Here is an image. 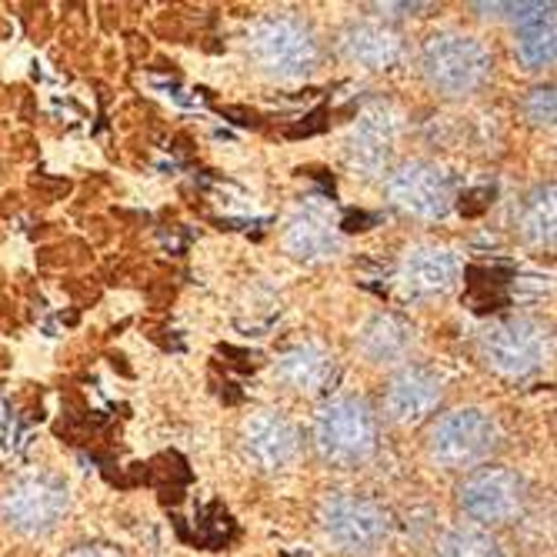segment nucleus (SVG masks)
<instances>
[{
	"label": "nucleus",
	"instance_id": "nucleus-1",
	"mask_svg": "<svg viewBox=\"0 0 557 557\" xmlns=\"http://www.w3.org/2000/svg\"><path fill=\"white\" fill-rule=\"evenodd\" d=\"M247 54L261 74L274 81H300L318 71L321 40L308 21L290 14H268L250 27Z\"/></svg>",
	"mask_w": 557,
	"mask_h": 557
},
{
	"label": "nucleus",
	"instance_id": "nucleus-2",
	"mask_svg": "<svg viewBox=\"0 0 557 557\" xmlns=\"http://www.w3.org/2000/svg\"><path fill=\"white\" fill-rule=\"evenodd\" d=\"M491 50L465 30H437L421 47V74L444 97H468L491 77Z\"/></svg>",
	"mask_w": 557,
	"mask_h": 557
},
{
	"label": "nucleus",
	"instance_id": "nucleus-3",
	"mask_svg": "<svg viewBox=\"0 0 557 557\" xmlns=\"http://www.w3.org/2000/svg\"><path fill=\"white\" fill-rule=\"evenodd\" d=\"M314 447L327 465L354 468L377 447V418L364 397H331L314 414Z\"/></svg>",
	"mask_w": 557,
	"mask_h": 557
},
{
	"label": "nucleus",
	"instance_id": "nucleus-4",
	"mask_svg": "<svg viewBox=\"0 0 557 557\" xmlns=\"http://www.w3.org/2000/svg\"><path fill=\"white\" fill-rule=\"evenodd\" d=\"M497 441L500 428L484 408H458L431 424L428 454L444 471H474L491 458Z\"/></svg>",
	"mask_w": 557,
	"mask_h": 557
},
{
	"label": "nucleus",
	"instance_id": "nucleus-5",
	"mask_svg": "<svg viewBox=\"0 0 557 557\" xmlns=\"http://www.w3.org/2000/svg\"><path fill=\"white\" fill-rule=\"evenodd\" d=\"M71 508V491L58 474L30 471L0 491V518L21 534H50Z\"/></svg>",
	"mask_w": 557,
	"mask_h": 557
},
{
	"label": "nucleus",
	"instance_id": "nucleus-6",
	"mask_svg": "<svg viewBox=\"0 0 557 557\" xmlns=\"http://www.w3.org/2000/svg\"><path fill=\"white\" fill-rule=\"evenodd\" d=\"M318 524L324 541L341 554H371L384 544L391 531L387 511L381 504L354 491L327 494L318 508Z\"/></svg>",
	"mask_w": 557,
	"mask_h": 557
},
{
	"label": "nucleus",
	"instance_id": "nucleus-7",
	"mask_svg": "<svg viewBox=\"0 0 557 557\" xmlns=\"http://www.w3.org/2000/svg\"><path fill=\"white\" fill-rule=\"evenodd\" d=\"M550 350V337L544 324L528 321V318H508L497 321L481 334V358L484 364L500 374V377H531L534 371L544 368Z\"/></svg>",
	"mask_w": 557,
	"mask_h": 557
},
{
	"label": "nucleus",
	"instance_id": "nucleus-8",
	"mask_svg": "<svg viewBox=\"0 0 557 557\" xmlns=\"http://www.w3.org/2000/svg\"><path fill=\"white\" fill-rule=\"evenodd\" d=\"M384 194L400 214L414 221H441L454 208V177L434 161H404L387 171Z\"/></svg>",
	"mask_w": 557,
	"mask_h": 557
},
{
	"label": "nucleus",
	"instance_id": "nucleus-9",
	"mask_svg": "<svg viewBox=\"0 0 557 557\" xmlns=\"http://www.w3.org/2000/svg\"><path fill=\"white\" fill-rule=\"evenodd\" d=\"M458 504L474 528L511 524L528 504V484L508 468H474L458 487Z\"/></svg>",
	"mask_w": 557,
	"mask_h": 557
},
{
	"label": "nucleus",
	"instance_id": "nucleus-10",
	"mask_svg": "<svg viewBox=\"0 0 557 557\" xmlns=\"http://www.w3.org/2000/svg\"><path fill=\"white\" fill-rule=\"evenodd\" d=\"M400 137V114L391 104H374L368 108L358 124L350 127L347 137V161L350 168L364 174V177H377L391 168L394 147Z\"/></svg>",
	"mask_w": 557,
	"mask_h": 557
},
{
	"label": "nucleus",
	"instance_id": "nucleus-11",
	"mask_svg": "<svg viewBox=\"0 0 557 557\" xmlns=\"http://www.w3.org/2000/svg\"><path fill=\"white\" fill-rule=\"evenodd\" d=\"M240 447L258 471H284L300 454V431L287 414L261 408L244 421Z\"/></svg>",
	"mask_w": 557,
	"mask_h": 557
},
{
	"label": "nucleus",
	"instance_id": "nucleus-12",
	"mask_svg": "<svg viewBox=\"0 0 557 557\" xmlns=\"http://www.w3.org/2000/svg\"><path fill=\"white\" fill-rule=\"evenodd\" d=\"M444 400V377L428 364H404L384 387V408L397 424H418Z\"/></svg>",
	"mask_w": 557,
	"mask_h": 557
},
{
	"label": "nucleus",
	"instance_id": "nucleus-13",
	"mask_svg": "<svg viewBox=\"0 0 557 557\" xmlns=\"http://www.w3.org/2000/svg\"><path fill=\"white\" fill-rule=\"evenodd\" d=\"M397 281L408 297H441L458 287L461 258L444 244H414L400 261Z\"/></svg>",
	"mask_w": 557,
	"mask_h": 557
},
{
	"label": "nucleus",
	"instance_id": "nucleus-14",
	"mask_svg": "<svg viewBox=\"0 0 557 557\" xmlns=\"http://www.w3.org/2000/svg\"><path fill=\"white\" fill-rule=\"evenodd\" d=\"M284 250L294 258V261H304V264H314V261H331L341 255V231H337V221L327 208L314 205H300L290 218H287V227H284V237H281Z\"/></svg>",
	"mask_w": 557,
	"mask_h": 557
},
{
	"label": "nucleus",
	"instance_id": "nucleus-15",
	"mask_svg": "<svg viewBox=\"0 0 557 557\" xmlns=\"http://www.w3.org/2000/svg\"><path fill=\"white\" fill-rule=\"evenodd\" d=\"M337 50L364 71H387L404 58V37L384 21H354L341 30Z\"/></svg>",
	"mask_w": 557,
	"mask_h": 557
},
{
	"label": "nucleus",
	"instance_id": "nucleus-16",
	"mask_svg": "<svg viewBox=\"0 0 557 557\" xmlns=\"http://www.w3.org/2000/svg\"><path fill=\"white\" fill-rule=\"evenodd\" d=\"M337 374L334 354L321 344H294L274 361V377L297 394H321Z\"/></svg>",
	"mask_w": 557,
	"mask_h": 557
},
{
	"label": "nucleus",
	"instance_id": "nucleus-17",
	"mask_svg": "<svg viewBox=\"0 0 557 557\" xmlns=\"http://www.w3.org/2000/svg\"><path fill=\"white\" fill-rule=\"evenodd\" d=\"M418 331L400 314H374L358 331V350L371 364H397L411 354Z\"/></svg>",
	"mask_w": 557,
	"mask_h": 557
},
{
	"label": "nucleus",
	"instance_id": "nucleus-18",
	"mask_svg": "<svg viewBox=\"0 0 557 557\" xmlns=\"http://www.w3.org/2000/svg\"><path fill=\"white\" fill-rule=\"evenodd\" d=\"M518 34H515V50L524 67L541 71L554 64V4H521L518 17Z\"/></svg>",
	"mask_w": 557,
	"mask_h": 557
},
{
	"label": "nucleus",
	"instance_id": "nucleus-19",
	"mask_svg": "<svg viewBox=\"0 0 557 557\" xmlns=\"http://www.w3.org/2000/svg\"><path fill=\"white\" fill-rule=\"evenodd\" d=\"M518 231L531 244H550L554 240V184H537L518 200L515 211Z\"/></svg>",
	"mask_w": 557,
	"mask_h": 557
},
{
	"label": "nucleus",
	"instance_id": "nucleus-20",
	"mask_svg": "<svg viewBox=\"0 0 557 557\" xmlns=\"http://www.w3.org/2000/svg\"><path fill=\"white\" fill-rule=\"evenodd\" d=\"M434 557H504V550L484 528H454L434 544Z\"/></svg>",
	"mask_w": 557,
	"mask_h": 557
},
{
	"label": "nucleus",
	"instance_id": "nucleus-21",
	"mask_svg": "<svg viewBox=\"0 0 557 557\" xmlns=\"http://www.w3.org/2000/svg\"><path fill=\"white\" fill-rule=\"evenodd\" d=\"M524 114H528L531 124L550 127L554 124V87H534L524 97Z\"/></svg>",
	"mask_w": 557,
	"mask_h": 557
},
{
	"label": "nucleus",
	"instance_id": "nucleus-22",
	"mask_svg": "<svg viewBox=\"0 0 557 557\" xmlns=\"http://www.w3.org/2000/svg\"><path fill=\"white\" fill-rule=\"evenodd\" d=\"M64 557H124L114 544H100V541H84L74 544Z\"/></svg>",
	"mask_w": 557,
	"mask_h": 557
}]
</instances>
